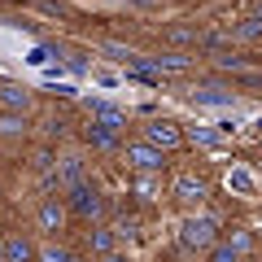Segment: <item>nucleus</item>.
<instances>
[{"mask_svg": "<svg viewBox=\"0 0 262 262\" xmlns=\"http://www.w3.org/2000/svg\"><path fill=\"white\" fill-rule=\"evenodd\" d=\"M227 35H232V44H258V39H262V5L249 13V18H241Z\"/></svg>", "mask_w": 262, "mask_h": 262, "instance_id": "obj_19", "label": "nucleus"}, {"mask_svg": "<svg viewBox=\"0 0 262 262\" xmlns=\"http://www.w3.org/2000/svg\"><path fill=\"white\" fill-rule=\"evenodd\" d=\"M48 88H53V92L61 96V101H79V88H75V83H66V79H53Z\"/></svg>", "mask_w": 262, "mask_h": 262, "instance_id": "obj_23", "label": "nucleus"}, {"mask_svg": "<svg viewBox=\"0 0 262 262\" xmlns=\"http://www.w3.org/2000/svg\"><path fill=\"white\" fill-rule=\"evenodd\" d=\"M79 105L88 110V118L105 122V127H114V131H127V127H131V114L122 110V105L105 101V96H79Z\"/></svg>", "mask_w": 262, "mask_h": 262, "instance_id": "obj_9", "label": "nucleus"}, {"mask_svg": "<svg viewBox=\"0 0 262 262\" xmlns=\"http://www.w3.org/2000/svg\"><path fill=\"white\" fill-rule=\"evenodd\" d=\"M127 70H149V75H188L192 70V57L188 53H136V61Z\"/></svg>", "mask_w": 262, "mask_h": 262, "instance_id": "obj_8", "label": "nucleus"}, {"mask_svg": "<svg viewBox=\"0 0 262 262\" xmlns=\"http://www.w3.org/2000/svg\"><path fill=\"white\" fill-rule=\"evenodd\" d=\"M66 206H70V219L96 227V223H105V214H110V196L101 192L96 179H83V184H75L70 192H66Z\"/></svg>", "mask_w": 262, "mask_h": 262, "instance_id": "obj_2", "label": "nucleus"}, {"mask_svg": "<svg viewBox=\"0 0 262 262\" xmlns=\"http://www.w3.org/2000/svg\"><path fill=\"white\" fill-rule=\"evenodd\" d=\"M223 184H227V192H232L236 201H258L262 196V170L249 166V162H232L227 175H223Z\"/></svg>", "mask_w": 262, "mask_h": 262, "instance_id": "obj_7", "label": "nucleus"}, {"mask_svg": "<svg viewBox=\"0 0 262 262\" xmlns=\"http://www.w3.org/2000/svg\"><path fill=\"white\" fill-rule=\"evenodd\" d=\"M223 245H232L241 258H249L253 249H258V236H253V227H245V223H232V227H223Z\"/></svg>", "mask_w": 262, "mask_h": 262, "instance_id": "obj_18", "label": "nucleus"}, {"mask_svg": "<svg viewBox=\"0 0 262 262\" xmlns=\"http://www.w3.org/2000/svg\"><path fill=\"white\" fill-rule=\"evenodd\" d=\"M66 223H70V206H66L61 192H44L35 206V232L39 236H57L66 232Z\"/></svg>", "mask_w": 262, "mask_h": 262, "instance_id": "obj_5", "label": "nucleus"}, {"mask_svg": "<svg viewBox=\"0 0 262 262\" xmlns=\"http://www.w3.org/2000/svg\"><path fill=\"white\" fill-rule=\"evenodd\" d=\"M140 140L153 144V149H162V153H175V149H184V144H188V131L179 127L175 118H149L140 127Z\"/></svg>", "mask_w": 262, "mask_h": 262, "instance_id": "obj_4", "label": "nucleus"}, {"mask_svg": "<svg viewBox=\"0 0 262 262\" xmlns=\"http://www.w3.org/2000/svg\"><path fill=\"white\" fill-rule=\"evenodd\" d=\"M92 83H101V88H127V75H118V70H101V66H92Z\"/></svg>", "mask_w": 262, "mask_h": 262, "instance_id": "obj_21", "label": "nucleus"}, {"mask_svg": "<svg viewBox=\"0 0 262 262\" xmlns=\"http://www.w3.org/2000/svg\"><path fill=\"white\" fill-rule=\"evenodd\" d=\"M0 110H9V114H31V110H35V92H31L27 83L5 79V83H0Z\"/></svg>", "mask_w": 262, "mask_h": 262, "instance_id": "obj_11", "label": "nucleus"}, {"mask_svg": "<svg viewBox=\"0 0 262 262\" xmlns=\"http://www.w3.org/2000/svg\"><path fill=\"white\" fill-rule=\"evenodd\" d=\"M39 262H83V253L61 245V241H44L39 245Z\"/></svg>", "mask_w": 262, "mask_h": 262, "instance_id": "obj_20", "label": "nucleus"}, {"mask_svg": "<svg viewBox=\"0 0 262 262\" xmlns=\"http://www.w3.org/2000/svg\"><path fill=\"white\" fill-rule=\"evenodd\" d=\"M206 196H210V184L201 175H192V170H179V175L170 179V201L184 206L188 214H196V210L206 206Z\"/></svg>", "mask_w": 262, "mask_h": 262, "instance_id": "obj_6", "label": "nucleus"}, {"mask_svg": "<svg viewBox=\"0 0 262 262\" xmlns=\"http://www.w3.org/2000/svg\"><path fill=\"white\" fill-rule=\"evenodd\" d=\"M258 227H262V210H258Z\"/></svg>", "mask_w": 262, "mask_h": 262, "instance_id": "obj_27", "label": "nucleus"}, {"mask_svg": "<svg viewBox=\"0 0 262 262\" xmlns=\"http://www.w3.org/2000/svg\"><path fill=\"white\" fill-rule=\"evenodd\" d=\"M236 83H241V88H262V70H253V66H245L241 75H236Z\"/></svg>", "mask_w": 262, "mask_h": 262, "instance_id": "obj_24", "label": "nucleus"}, {"mask_svg": "<svg viewBox=\"0 0 262 262\" xmlns=\"http://www.w3.org/2000/svg\"><path fill=\"white\" fill-rule=\"evenodd\" d=\"M5 241H9V262H39V241L31 232H5Z\"/></svg>", "mask_w": 262, "mask_h": 262, "instance_id": "obj_15", "label": "nucleus"}, {"mask_svg": "<svg viewBox=\"0 0 262 262\" xmlns=\"http://www.w3.org/2000/svg\"><path fill=\"white\" fill-rule=\"evenodd\" d=\"M188 101L201 110H241V96L223 92V88H196V92H188Z\"/></svg>", "mask_w": 262, "mask_h": 262, "instance_id": "obj_12", "label": "nucleus"}, {"mask_svg": "<svg viewBox=\"0 0 262 262\" xmlns=\"http://www.w3.org/2000/svg\"><path fill=\"white\" fill-rule=\"evenodd\" d=\"M0 262H9V241H5V232H0Z\"/></svg>", "mask_w": 262, "mask_h": 262, "instance_id": "obj_25", "label": "nucleus"}, {"mask_svg": "<svg viewBox=\"0 0 262 262\" xmlns=\"http://www.w3.org/2000/svg\"><path fill=\"white\" fill-rule=\"evenodd\" d=\"M0 83H5V75H0Z\"/></svg>", "mask_w": 262, "mask_h": 262, "instance_id": "obj_28", "label": "nucleus"}, {"mask_svg": "<svg viewBox=\"0 0 262 262\" xmlns=\"http://www.w3.org/2000/svg\"><path fill=\"white\" fill-rule=\"evenodd\" d=\"M188 131V144L192 149H223L232 136H223V131L214 127V122H196V127H184Z\"/></svg>", "mask_w": 262, "mask_h": 262, "instance_id": "obj_16", "label": "nucleus"}, {"mask_svg": "<svg viewBox=\"0 0 262 262\" xmlns=\"http://www.w3.org/2000/svg\"><path fill=\"white\" fill-rule=\"evenodd\" d=\"M206 262H245V258H241V253H236V249H232V245H223V241H219V245H214V249H210V253H206Z\"/></svg>", "mask_w": 262, "mask_h": 262, "instance_id": "obj_22", "label": "nucleus"}, {"mask_svg": "<svg viewBox=\"0 0 262 262\" xmlns=\"http://www.w3.org/2000/svg\"><path fill=\"white\" fill-rule=\"evenodd\" d=\"M219 241H223V223H219L210 210H196V214H184V219H179V249H188V253H210Z\"/></svg>", "mask_w": 262, "mask_h": 262, "instance_id": "obj_1", "label": "nucleus"}, {"mask_svg": "<svg viewBox=\"0 0 262 262\" xmlns=\"http://www.w3.org/2000/svg\"><path fill=\"white\" fill-rule=\"evenodd\" d=\"M101 262H127V253L118 249V253H110V258H101Z\"/></svg>", "mask_w": 262, "mask_h": 262, "instance_id": "obj_26", "label": "nucleus"}, {"mask_svg": "<svg viewBox=\"0 0 262 262\" xmlns=\"http://www.w3.org/2000/svg\"><path fill=\"white\" fill-rule=\"evenodd\" d=\"M27 136H31V118H27V114H9V110H0V140L22 144Z\"/></svg>", "mask_w": 262, "mask_h": 262, "instance_id": "obj_17", "label": "nucleus"}, {"mask_svg": "<svg viewBox=\"0 0 262 262\" xmlns=\"http://www.w3.org/2000/svg\"><path fill=\"white\" fill-rule=\"evenodd\" d=\"M118 232H114L110 223H96V227H88V249H92V258L101 262V258H110V253H118Z\"/></svg>", "mask_w": 262, "mask_h": 262, "instance_id": "obj_14", "label": "nucleus"}, {"mask_svg": "<svg viewBox=\"0 0 262 262\" xmlns=\"http://www.w3.org/2000/svg\"><path fill=\"white\" fill-rule=\"evenodd\" d=\"M79 136H83V144L92 153H122V131L105 127V122H96V118H88Z\"/></svg>", "mask_w": 262, "mask_h": 262, "instance_id": "obj_10", "label": "nucleus"}, {"mask_svg": "<svg viewBox=\"0 0 262 262\" xmlns=\"http://www.w3.org/2000/svg\"><path fill=\"white\" fill-rule=\"evenodd\" d=\"M131 196L140 206H158L162 196H170V188H162V175H131Z\"/></svg>", "mask_w": 262, "mask_h": 262, "instance_id": "obj_13", "label": "nucleus"}, {"mask_svg": "<svg viewBox=\"0 0 262 262\" xmlns=\"http://www.w3.org/2000/svg\"><path fill=\"white\" fill-rule=\"evenodd\" d=\"M122 162H127L131 175H166L170 170V153L153 149V144H144V140L122 144Z\"/></svg>", "mask_w": 262, "mask_h": 262, "instance_id": "obj_3", "label": "nucleus"}]
</instances>
